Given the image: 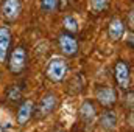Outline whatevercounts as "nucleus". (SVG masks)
Wrapping results in <instances>:
<instances>
[{
  "mask_svg": "<svg viewBox=\"0 0 134 132\" xmlns=\"http://www.w3.org/2000/svg\"><path fill=\"white\" fill-rule=\"evenodd\" d=\"M58 104H59V98L56 93L53 92H47L41 101L37 103V106H34L33 110V117L36 120H44L47 117H50L56 109H58Z\"/></svg>",
  "mask_w": 134,
  "mask_h": 132,
  "instance_id": "7ed1b4c3",
  "label": "nucleus"
},
{
  "mask_svg": "<svg viewBox=\"0 0 134 132\" xmlns=\"http://www.w3.org/2000/svg\"><path fill=\"white\" fill-rule=\"evenodd\" d=\"M11 47V30L6 25H0V65L6 64Z\"/></svg>",
  "mask_w": 134,
  "mask_h": 132,
  "instance_id": "9d476101",
  "label": "nucleus"
},
{
  "mask_svg": "<svg viewBox=\"0 0 134 132\" xmlns=\"http://www.w3.org/2000/svg\"><path fill=\"white\" fill-rule=\"evenodd\" d=\"M22 14V2L20 0H3L0 5V17L8 22L13 23L16 22Z\"/></svg>",
  "mask_w": 134,
  "mask_h": 132,
  "instance_id": "423d86ee",
  "label": "nucleus"
},
{
  "mask_svg": "<svg viewBox=\"0 0 134 132\" xmlns=\"http://www.w3.org/2000/svg\"><path fill=\"white\" fill-rule=\"evenodd\" d=\"M125 34V23L120 17H112L108 23V37L112 42H119Z\"/></svg>",
  "mask_w": 134,
  "mask_h": 132,
  "instance_id": "9b49d317",
  "label": "nucleus"
},
{
  "mask_svg": "<svg viewBox=\"0 0 134 132\" xmlns=\"http://www.w3.org/2000/svg\"><path fill=\"white\" fill-rule=\"evenodd\" d=\"M22 98V89L20 86H9L6 90V99L9 103H17Z\"/></svg>",
  "mask_w": 134,
  "mask_h": 132,
  "instance_id": "2eb2a0df",
  "label": "nucleus"
},
{
  "mask_svg": "<svg viewBox=\"0 0 134 132\" xmlns=\"http://www.w3.org/2000/svg\"><path fill=\"white\" fill-rule=\"evenodd\" d=\"M39 8L45 14H52L58 11L59 8V0H39Z\"/></svg>",
  "mask_w": 134,
  "mask_h": 132,
  "instance_id": "4468645a",
  "label": "nucleus"
},
{
  "mask_svg": "<svg viewBox=\"0 0 134 132\" xmlns=\"http://www.w3.org/2000/svg\"><path fill=\"white\" fill-rule=\"evenodd\" d=\"M78 117L84 124H92L97 118V106L92 99H84L78 109Z\"/></svg>",
  "mask_w": 134,
  "mask_h": 132,
  "instance_id": "6e6552de",
  "label": "nucleus"
},
{
  "mask_svg": "<svg viewBox=\"0 0 134 132\" xmlns=\"http://www.w3.org/2000/svg\"><path fill=\"white\" fill-rule=\"evenodd\" d=\"M95 99H97V103L100 106L109 109V107H112L117 103L119 97H117V92H115L114 87H111V86H101L95 92Z\"/></svg>",
  "mask_w": 134,
  "mask_h": 132,
  "instance_id": "0eeeda50",
  "label": "nucleus"
},
{
  "mask_svg": "<svg viewBox=\"0 0 134 132\" xmlns=\"http://www.w3.org/2000/svg\"><path fill=\"white\" fill-rule=\"evenodd\" d=\"M114 79L117 87L122 92H128L131 90V81H133V75H131V65L128 61L119 59L114 65Z\"/></svg>",
  "mask_w": 134,
  "mask_h": 132,
  "instance_id": "20e7f679",
  "label": "nucleus"
},
{
  "mask_svg": "<svg viewBox=\"0 0 134 132\" xmlns=\"http://www.w3.org/2000/svg\"><path fill=\"white\" fill-rule=\"evenodd\" d=\"M63 28L66 33H70V34H75L78 30H80V22L75 16H66L63 19Z\"/></svg>",
  "mask_w": 134,
  "mask_h": 132,
  "instance_id": "ddd939ff",
  "label": "nucleus"
},
{
  "mask_svg": "<svg viewBox=\"0 0 134 132\" xmlns=\"http://www.w3.org/2000/svg\"><path fill=\"white\" fill-rule=\"evenodd\" d=\"M109 2L111 0H89V8L94 14H100L109 6Z\"/></svg>",
  "mask_w": 134,
  "mask_h": 132,
  "instance_id": "dca6fc26",
  "label": "nucleus"
},
{
  "mask_svg": "<svg viewBox=\"0 0 134 132\" xmlns=\"http://www.w3.org/2000/svg\"><path fill=\"white\" fill-rule=\"evenodd\" d=\"M33 110H34V103L31 99H24L16 112V121L20 126H25L31 118H33Z\"/></svg>",
  "mask_w": 134,
  "mask_h": 132,
  "instance_id": "1a4fd4ad",
  "label": "nucleus"
},
{
  "mask_svg": "<svg viewBox=\"0 0 134 132\" xmlns=\"http://www.w3.org/2000/svg\"><path fill=\"white\" fill-rule=\"evenodd\" d=\"M58 48L66 58H73L80 51V44L73 34L63 31L58 36Z\"/></svg>",
  "mask_w": 134,
  "mask_h": 132,
  "instance_id": "39448f33",
  "label": "nucleus"
},
{
  "mask_svg": "<svg viewBox=\"0 0 134 132\" xmlns=\"http://www.w3.org/2000/svg\"><path fill=\"white\" fill-rule=\"evenodd\" d=\"M6 64H8V70L13 75H20L28 64V53L27 48L24 45H17L13 50H9V55L6 58Z\"/></svg>",
  "mask_w": 134,
  "mask_h": 132,
  "instance_id": "f03ea898",
  "label": "nucleus"
},
{
  "mask_svg": "<svg viewBox=\"0 0 134 132\" xmlns=\"http://www.w3.org/2000/svg\"><path fill=\"white\" fill-rule=\"evenodd\" d=\"M53 132H66V131H63V129H58V131H53Z\"/></svg>",
  "mask_w": 134,
  "mask_h": 132,
  "instance_id": "f3484780",
  "label": "nucleus"
},
{
  "mask_svg": "<svg viewBox=\"0 0 134 132\" xmlns=\"http://www.w3.org/2000/svg\"><path fill=\"white\" fill-rule=\"evenodd\" d=\"M44 73L50 82H55V84L63 82L66 79L67 73H69V62L63 56H53L48 59Z\"/></svg>",
  "mask_w": 134,
  "mask_h": 132,
  "instance_id": "f257e3e1",
  "label": "nucleus"
},
{
  "mask_svg": "<svg viewBox=\"0 0 134 132\" xmlns=\"http://www.w3.org/2000/svg\"><path fill=\"white\" fill-rule=\"evenodd\" d=\"M98 123H100V128L103 129V131H106V132L115 131L117 123H119V117H117L115 110H112L111 107H109V109H106V110L100 115Z\"/></svg>",
  "mask_w": 134,
  "mask_h": 132,
  "instance_id": "f8f14e48",
  "label": "nucleus"
}]
</instances>
